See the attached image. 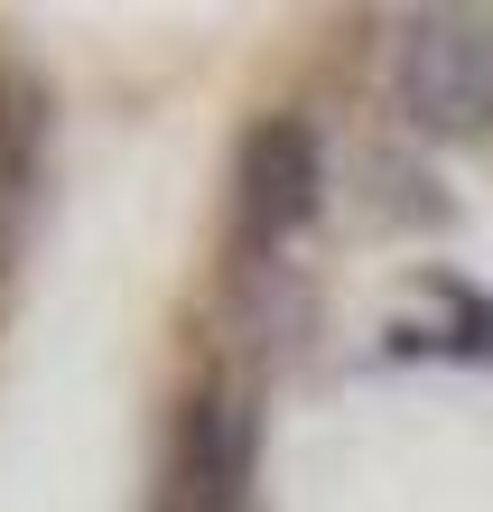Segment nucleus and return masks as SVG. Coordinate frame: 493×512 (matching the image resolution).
<instances>
[{"instance_id": "nucleus-4", "label": "nucleus", "mask_w": 493, "mask_h": 512, "mask_svg": "<svg viewBox=\"0 0 493 512\" xmlns=\"http://www.w3.org/2000/svg\"><path fill=\"white\" fill-rule=\"evenodd\" d=\"M438 298H447V308H456V354H493V308H484V298L475 289H456V280H438Z\"/></svg>"}, {"instance_id": "nucleus-3", "label": "nucleus", "mask_w": 493, "mask_h": 512, "mask_svg": "<svg viewBox=\"0 0 493 512\" xmlns=\"http://www.w3.org/2000/svg\"><path fill=\"white\" fill-rule=\"evenodd\" d=\"M177 494L196 512H242L252 503V401L233 391H187L177 410Z\"/></svg>"}, {"instance_id": "nucleus-2", "label": "nucleus", "mask_w": 493, "mask_h": 512, "mask_svg": "<svg viewBox=\"0 0 493 512\" xmlns=\"http://www.w3.org/2000/svg\"><path fill=\"white\" fill-rule=\"evenodd\" d=\"M233 187H242V233H252V243H289V233L317 215V196H326V149H317V131H307L298 112L252 122V131H242Z\"/></svg>"}, {"instance_id": "nucleus-1", "label": "nucleus", "mask_w": 493, "mask_h": 512, "mask_svg": "<svg viewBox=\"0 0 493 512\" xmlns=\"http://www.w3.org/2000/svg\"><path fill=\"white\" fill-rule=\"evenodd\" d=\"M391 103L428 140H484L493 131V19L419 10L391 47Z\"/></svg>"}]
</instances>
